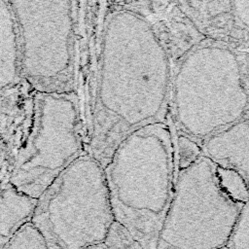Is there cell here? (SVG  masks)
Wrapping results in <instances>:
<instances>
[{
	"label": "cell",
	"mask_w": 249,
	"mask_h": 249,
	"mask_svg": "<svg viewBox=\"0 0 249 249\" xmlns=\"http://www.w3.org/2000/svg\"><path fill=\"white\" fill-rule=\"evenodd\" d=\"M170 87L167 50L138 2L105 1L88 153L104 166L127 134L164 122Z\"/></svg>",
	"instance_id": "cell-1"
},
{
	"label": "cell",
	"mask_w": 249,
	"mask_h": 249,
	"mask_svg": "<svg viewBox=\"0 0 249 249\" xmlns=\"http://www.w3.org/2000/svg\"><path fill=\"white\" fill-rule=\"evenodd\" d=\"M104 174L115 221L143 249H157L177 178L170 126L159 122L127 134L104 165Z\"/></svg>",
	"instance_id": "cell-2"
},
{
	"label": "cell",
	"mask_w": 249,
	"mask_h": 249,
	"mask_svg": "<svg viewBox=\"0 0 249 249\" xmlns=\"http://www.w3.org/2000/svg\"><path fill=\"white\" fill-rule=\"evenodd\" d=\"M174 113L188 136L209 138L242 120L249 105L236 54L206 44L182 60L173 81Z\"/></svg>",
	"instance_id": "cell-3"
},
{
	"label": "cell",
	"mask_w": 249,
	"mask_h": 249,
	"mask_svg": "<svg viewBox=\"0 0 249 249\" xmlns=\"http://www.w3.org/2000/svg\"><path fill=\"white\" fill-rule=\"evenodd\" d=\"M31 222L49 249L103 243L115 222L104 166L89 153L76 160L38 198Z\"/></svg>",
	"instance_id": "cell-4"
},
{
	"label": "cell",
	"mask_w": 249,
	"mask_h": 249,
	"mask_svg": "<svg viewBox=\"0 0 249 249\" xmlns=\"http://www.w3.org/2000/svg\"><path fill=\"white\" fill-rule=\"evenodd\" d=\"M87 153V134L76 91L32 90L30 124L10 183L39 198L62 171Z\"/></svg>",
	"instance_id": "cell-5"
},
{
	"label": "cell",
	"mask_w": 249,
	"mask_h": 249,
	"mask_svg": "<svg viewBox=\"0 0 249 249\" xmlns=\"http://www.w3.org/2000/svg\"><path fill=\"white\" fill-rule=\"evenodd\" d=\"M23 82L34 91L76 90L82 1H10Z\"/></svg>",
	"instance_id": "cell-6"
},
{
	"label": "cell",
	"mask_w": 249,
	"mask_h": 249,
	"mask_svg": "<svg viewBox=\"0 0 249 249\" xmlns=\"http://www.w3.org/2000/svg\"><path fill=\"white\" fill-rule=\"evenodd\" d=\"M242 207L221 188L216 163L202 155L178 172L157 249H220Z\"/></svg>",
	"instance_id": "cell-7"
},
{
	"label": "cell",
	"mask_w": 249,
	"mask_h": 249,
	"mask_svg": "<svg viewBox=\"0 0 249 249\" xmlns=\"http://www.w3.org/2000/svg\"><path fill=\"white\" fill-rule=\"evenodd\" d=\"M202 153L216 164L236 170L249 189V119L207 138Z\"/></svg>",
	"instance_id": "cell-8"
},
{
	"label": "cell",
	"mask_w": 249,
	"mask_h": 249,
	"mask_svg": "<svg viewBox=\"0 0 249 249\" xmlns=\"http://www.w3.org/2000/svg\"><path fill=\"white\" fill-rule=\"evenodd\" d=\"M22 82L16 17L10 1L0 0V95Z\"/></svg>",
	"instance_id": "cell-9"
},
{
	"label": "cell",
	"mask_w": 249,
	"mask_h": 249,
	"mask_svg": "<svg viewBox=\"0 0 249 249\" xmlns=\"http://www.w3.org/2000/svg\"><path fill=\"white\" fill-rule=\"evenodd\" d=\"M38 198H34L10 182L0 187V237L9 241L26 223L31 221Z\"/></svg>",
	"instance_id": "cell-10"
},
{
	"label": "cell",
	"mask_w": 249,
	"mask_h": 249,
	"mask_svg": "<svg viewBox=\"0 0 249 249\" xmlns=\"http://www.w3.org/2000/svg\"><path fill=\"white\" fill-rule=\"evenodd\" d=\"M216 173L221 188L231 199L241 204L249 200L248 186L236 170L216 164Z\"/></svg>",
	"instance_id": "cell-11"
},
{
	"label": "cell",
	"mask_w": 249,
	"mask_h": 249,
	"mask_svg": "<svg viewBox=\"0 0 249 249\" xmlns=\"http://www.w3.org/2000/svg\"><path fill=\"white\" fill-rule=\"evenodd\" d=\"M4 249H49L40 231L30 221L24 224L7 242Z\"/></svg>",
	"instance_id": "cell-12"
},
{
	"label": "cell",
	"mask_w": 249,
	"mask_h": 249,
	"mask_svg": "<svg viewBox=\"0 0 249 249\" xmlns=\"http://www.w3.org/2000/svg\"><path fill=\"white\" fill-rule=\"evenodd\" d=\"M226 247L249 249V200L242 204Z\"/></svg>",
	"instance_id": "cell-13"
},
{
	"label": "cell",
	"mask_w": 249,
	"mask_h": 249,
	"mask_svg": "<svg viewBox=\"0 0 249 249\" xmlns=\"http://www.w3.org/2000/svg\"><path fill=\"white\" fill-rule=\"evenodd\" d=\"M104 243L108 249H143L130 232L116 221L112 224Z\"/></svg>",
	"instance_id": "cell-14"
},
{
	"label": "cell",
	"mask_w": 249,
	"mask_h": 249,
	"mask_svg": "<svg viewBox=\"0 0 249 249\" xmlns=\"http://www.w3.org/2000/svg\"><path fill=\"white\" fill-rule=\"evenodd\" d=\"M177 148L179 171L184 170L191 166L198 158H200L203 155L201 148L188 135L180 134L178 136Z\"/></svg>",
	"instance_id": "cell-15"
},
{
	"label": "cell",
	"mask_w": 249,
	"mask_h": 249,
	"mask_svg": "<svg viewBox=\"0 0 249 249\" xmlns=\"http://www.w3.org/2000/svg\"><path fill=\"white\" fill-rule=\"evenodd\" d=\"M231 5L236 18L249 28V1H234Z\"/></svg>",
	"instance_id": "cell-16"
},
{
	"label": "cell",
	"mask_w": 249,
	"mask_h": 249,
	"mask_svg": "<svg viewBox=\"0 0 249 249\" xmlns=\"http://www.w3.org/2000/svg\"><path fill=\"white\" fill-rule=\"evenodd\" d=\"M87 249H108L107 246L105 245V243H99V244H96V245H92Z\"/></svg>",
	"instance_id": "cell-17"
},
{
	"label": "cell",
	"mask_w": 249,
	"mask_h": 249,
	"mask_svg": "<svg viewBox=\"0 0 249 249\" xmlns=\"http://www.w3.org/2000/svg\"><path fill=\"white\" fill-rule=\"evenodd\" d=\"M7 242H8L7 240H5L2 237H0V249H4V247L7 244Z\"/></svg>",
	"instance_id": "cell-18"
},
{
	"label": "cell",
	"mask_w": 249,
	"mask_h": 249,
	"mask_svg": "<svg viewBox=\"0 0 249 249\" xmlns=\"http://www.w3.org/2000/svg\"><path fill=\"white\" fill-rule=\"evenodd\" d=\"M220 249H228V248L225 246V247H222V248H220Z\"/></svg>",
	"instance_id": "cell-19"
}]
</instances>
